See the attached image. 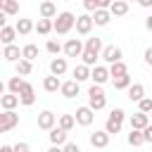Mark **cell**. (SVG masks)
Returning a JSON list of instances; mask_svg holds the SVG:
<instances>
[{
	"instance_id": "cell-1",
	"label": "cell",
	"mask_w": 152,
	"mask_h": 152,
	"mask_svg": "<svg viewBox=\"0 0 152 152\" xmlns=\"http://www.w3.org/2000/svg\"><path fill=\"white\" fill-rule=\"evenodd\" d=\"M74 24H76V14L69 12V10H64V12H57V17L52 19V31L57 36H66L74 28Z\"/></svg>"
},
{
	"instance_id": "cell-2",
	"label": "cell",
	"mask_w": 152,
	"mask_h": 152,
	"mask_svg": "<svg viewBox=\"0 0 152 152\" xmlns=\"http://www.w3.org/2000/svg\"><path fill=\"white\" fill-rule=\"evenodd\" d=\"M124 121H126V112H124L121 107H114V109L109 112L107 121H104V131H107L109 135H116V133H121Z\"/></svg>"
},
{
	"instance_id": "cell-3",
	"label": "cell",
	"mask_w": 152,
	"mask_h": 152,
	"mask_svg": "<svg viewBox=\"0 0 152 152\" xmlns=\"http://www.w3.org/2000/svg\"><path fill=\"white\" fill-rule=\"evenodd\" d=\"M88 107L93 109V112H100V109H104L107 107V95H104V90H102V86H90L88 88Z\"/></svg>"
},
{
	"instance_id": "cell-4",
	"label": "cell",
	"mask_w": 152,
	"mask_h": 152,
	"mask_svg": "<svg viewBox=\"0 0 152 152\" xmlns=\"http://www.w3.org/2000/svg\"><path fill=\"white\" fill-rule=\"evenodd\" d=\"M100 59H104V64L109 66V64H114V62H121V59H124V52H121L119 45H104L102 52H100Z\"/></svg>"
},
{
	"instance_id": "cell-5",
	"label": "cell",
	"mask_w": 152,
	"mask_h": 152,
	"mask_svg": "<svg viewBox=\"0 0 152 152\" xmlns=\"http://www.w3.org/2000/svg\"><path fill=\"white\" fill-rule=\"evenodd\" d=\"M17 126H19V114L14 109L12 112H0V133H7Z\"/></svg>"
},
{
	"instance_id": "cell-6",
	"label": "cell",
	"mask_w": 152,
	"mask_h": 152,
	"mask_svg": "<svg viewBox=\"0 0 152 152\" xmlns=\"http://www.w3.org/2000/svg\"><path fill=\"white\" fill-rule=\"evenodd\" d=\"M90 81H93L95 86H104V83L109 81V66H107V64H95V66L90 69Z\"/></svg>"
},
{
	"instance_id": "cell-7",
	"label": "cell",
	"mask_w": 152,
	"mask_h": 152,
	"mask_svg": "<svg viewBox=\"0 0 152 152\" xmlns=\"http://www.w3.org/2000/svg\"><path fill=\"white\" fill-rule=\"evenodd\" d=\"M74 119H76V124H78V126H90V124L95 121V112H93L88 104H83V107H76Z\"/></svg>"
},
{
	"instance_id": "cell-8",
	"label": "cell",
	"mask_w": 152,
	"mask_h": 152,
	"mask_svg": "<svg viewBox=\"0 0 152 152\" xmlns=\"http://www.w3.org/2000/svg\"><path fill=\"white\" fill-rule=\"evenodd\" d=\"M93 26H95V24H93V17H90L88 12L76 17V24H74V28H76V33H78V36H88V33L93 31Z\"/></svg>"
},
{
	"instance_id": "cell-9",
	"label": "cell",
	"mask_w": 152,
	"mask_h": 152,
	"mask_svg": "<svg viewBox=\"0 0 152 152\" xmlns=\"http://www.w3.org/2000/svg\"><path fill=\"white\" fill-rule=\"evenodd\" d=\"M19 104H24V107H31L33 102H36V88L28 83V81H24V86H21V90H19Z\"/></svg>"
},
{
	"instance_id": "cell-10",
	"label": "cell",
	"mask_w": 152,
	"mask_h": 152,
	"mask_svg": "<svg viewBox=\"0 0 152 152\" xmlns=\"http://www.w3.org/2000/svg\"><path fill=\"white\" fill-rule=\"evenodd\" d=\"M62 52H64V57H81V52H83L81 38H69V40L62 45Z\"/></svg>"
},
{
	"instance_id": "cell-11",
	"label": "cell",
	"mask_w": 152,
	"mask_h": 152,
	"mask_svg": "<svg viewBox=\"0 0 152 152\" xmlns=\"http://www.w3.org/2000/svg\"><path fill=\"white\" fill-rule=\"evenodd\" d=\"M55 126H57V114H55V112L45 109V112L38 114V128H40V131H50V128H55Z\"/></svg>"
},
{
	"instance_id": "cell-12",
	"label": "cell",
	"mask_w": 152,
	"mask_h": 152,
	"mask_svg": "<svg viewBox=\"0 0 152 152\" xmlns=\"http://www.w3.org/2000/svg\"><path fill=\"white\" fill-rule=\"evenodd\" d=\"M78 90H81V83H76L74 78H69V81H62V86H59V93H62L66 100H74V97L78 95Z\"/></svg>"
},
{
	"instance_id": "cell-13",
	"label": "cell",
	"mask_w": 152,
	"mask_h": 152,
	"mask_svg": "<svg viewBox=\"0 0 152 152\" xmlns=\"http://www.w3.org/2000/svg\"><path fill=\"white\" fill-rule=\"evenodd\" d=\"M88 138H90V145H93V147L102 150V147H107V145H109V138H112V135H109V133L102 128V131H93Z\"/></svg>"
},
{
	"instance_id": "cell-14",
	"label": "cell",
	"mask_w": 152,
	"mask_h": 152,
	"mask_svg": "<svg viewBox=\"0 0 152 152\" xmlns=\"http://www.w3.org/2000/svg\"><path fill=\"white\" fill-rule=\"evenodd\" d=\"M66 69H69L66 57H52V59H50V74H52V76H64Z\"/></svg>"
},
{
	"instance_id": "cell-15",
	"label": "cell",
	"mask_w": 152,
	"mask_h": 152,
	"mask_svg": "<svg viewBox=\"0 0 152 152\" xmlns=\"http://www.w3.org/2000/svg\"><path fill=\"white\" fill-rule=\"evenodd\" d=\"M48 138H50V142H52V145H59V147H62V145L69 140V133H66V131H62L59 126H55V128H50V131H48Z\"/></svg>"
},
{
	"instance_id": "cell-16",
	"label": "cell",
	"mask_w": 152,
	"mask_h": 152,
	"mask_svg": "<svg viewBox=\"0 0 152 152\" xmlns=\"http://www.w3.org/2000/svg\"><path fill=\"white\" fill-rule=\"evenodd\" d=\"M128 124H131V128L142 131V128L150 124V116H147V114H142V112H135V114H131V116H128Z\"/></svg>"
},
{
	"instance_id": "cell-17",
	"label": "cell",
	"mask_w": 152,
	"mask_h": 152,
	"mask_svg": "<svg viewBox=\"0 0 152 152\" xmlns=\"http://www.w3.org/2000/svg\"><path fill=\"white\" fill-rule=\"evenodd\" d=\"M38 12H40V19H55L57 17V7H55L52 0H43L40 7H38Z\"/></svg>"
},
{
	"instance_id": "cell-18",
	"label": "cell",
	"mask_w": 152,
	"mask_h": 152,
	"mask_svg": "<svg viewBox=\"0 0 152 152\" xmlns=\"http://www.w3.org/2000/svg\"><path fill=\"white\" fill-rule=\"evenodd\" d=\"M2 57L7 59V62H12V64H17L19 59H21V50H19V45H5L2 48Z\"/></svg>"
},
{
	"instance_id": "cell-19",
	"label": "cell",
	"mask_w": 152,
	"mask_h": 152,
	"mask_svg": "<svg viewBox=\"0 0 152 152\" xmlns=\"http://www.w3.org/2000/svg\"><path fill=\"white\" fill-rule=\"evenodd\" d=\"M142 97H145V86H142V83H131V86H128V100L138 104Z\"/></svg>"
},
{
	"instance_id": "cell-20",
	"label": "cell",
	"mask_w": 152,
	"mask_h": 152,
	"mask_svg": "<svg viewBox=\"0 0 152 152\" xmlns=\"http://www.w3.org/2000/svg\"><path fill=\"white\" fill-rule=\"evenodd\" d=\"M17 104H19V97H17V95H12V93L0 95V107H2V112H12V109H17Z\"/></svg>"
},
{
	"instance_id": "cell-21",
	"label": "cell",
	"mask_w": 152,
	"mask_h": 152,
	"mask_svg": "<svg viewBox=\"0 0 152 152\" xmlns=\"http://www.w3.org/2000/svg\"><path fill=\"white\" fill-rule=\"evenodd\" d=\"M109 14H112V17H126V14H128V2H124V0H112Z\"/></svg>"
},
{
	"instance_id": "cell-22",
	"label": "cell",
	"mask_w": 152,
	"mask_h": 152,
	"mask_svg": "<svg viewBox=\"0 0 152 152\" xmlns=\"http://www.w3.org/2000/svg\"><path fill=\"white\" fill-rule=\"evenodd\" d=\"M90 17H93V24H95V26H107V24L112 21V14H109V10H95Z\"/></svg>"
},
{
	"instance_id": "cell-23",
	"label": "cell",
	"mask_w": 152,
	"mask_h": 152,
	"mask_svg": "<svg viewBox=\"0 0 152 152\" xmlns=\"http://www.w3.org/2000/svg\"><path fill=\"white\" fill-rule=\"evenodd\" d=\"M14 31H17V36H28V33L33 31V21L26 19V17H21V19H17V24H14Z\"/></svg>"
},
{
	"instance_id": "cell-24",
	"label": "cell",
	"mask_w": 152,
	"mask_h": 152,
	"mask_svg": "<svg viewBox=\"0 0 152 152\" xmlns=\"http://www.w3.org/2000/svg\"><path fill=\"white\" fill-rule=\"evenodd\" d=\"M14 38H17L14 26H2V28H0V45H2V48H5V45H12Z\"/></svg>"
},
{
	"instance_id": "cell-25",
	"label": "cell",
	"mask_w": 152,
	"mask_h": 152,
	"mask_svg": "<svg viewBox=\"0 0 152 152\" xmlns=\"http://www.w3.org/2000/svg\"><path fill=\"white\" fill-rule=\"evenodd\" d=\"M71 76H74L76 83H83V81L90 78V66H86V64H76L74 71H71Z\"/></svg>"
},
{
	"instance_id": "cell-26",
	"label": "cell",
	"mask_w": 152,
	"mask_h": 152,
	"mask_svg": "<svg viewBox=\"0 0 152 152\" xmlns=\"http://www.w3.org/2000/svg\"><path fill=\"white\" fill-rule=\"evenodd\" d=\"M0 12H5L7 17L19 14V0H0Z\"/></svg>"
},
{
	"instance_id": "cell-27",
	"label": "cell",
	"mask_w": 152,
	"mask_h": 152,
	"mask_svg": "<svg viewBox=\"0 0 152 152\" xmlns=\"http://www.w3.org/2000/svg\"><path fill=\"white\" fill-rule=\"evenodd\" d=\"M59 86H62V81H59V76H45L43 78V88H45V93H57L59 90Z\"/></svg>"
},
{
	"instance_id": "cell-28",
	"label": "cell",
	"mask_w": 152,
	"mask_h": 152,
	"mask_svg": "<svg viewBox=\"0 0 152 152\" xmlns=\"http://www.w3.org/2000/svg\"><path fill=\"white\" fill-rule=\"evenodd\" d=\"M102 38H97V36H90V38H86V43H83V50H93V52H102Z\"/></svg>"
},
{
	"instance_id": "cell-29",
	"label": "cell",
	"mask_w": 152,
	"mask_h": 152,
	"mask_svg": "<svg viewBox=\"0 0 152 152\" xmlns=\"http://www.w3.org/2000/svg\"><path fill=\"white\" fill-rule=\"evenodd\" d=\"M14 71H17V76H28L31 71H33V62H28V59H19L17 64H14Z\"/></svg>"
},
{
	"instance_id": "cell-30",
	"label": "cell",
	"mask_w": 152,
	"mask_h": 152,
	"mask_svg": "<svg viewBox=\"0 0 152 152\" xmlns=\"http://www.w3.org/2000/svg\"><path fill=\"white\" fill-rule=\"evenodd\" d=\"M57 126L62 128V131H71L74 126H76V119H74V114H59V119H57Z\"/></svg>"
},
{
	"instance_id": "cell-31",
	"label": "cell",
	"mask_w": 152,
	"mask_h": 152,
	"mask_svg": "<svg viewBox=\"0 0 152 152\" xmlns=\"http://www.w3.org/2000/svg\"><path fill=\"white\" fill-rule=\"evenodd\" d=\"M33 31L40 33V36H48V33L52 31V19H38V21L33 24Z\"/></svg>"
},
{
	"instance_id": "cell-32",
	"label": "cell",
	"mask_w": 152,
	"mask_h": 152,
	"mask_svg": "<svg viewBox=\"0 0 152 152\" xmlns=\"http://www.w3.org/2000/svg\"><path fill=\"white\" fill-rule=\"evenodd\" d=\"M21 59H28V62L38 59V45H33V43H26V45L21 48Z\"/></svg>"
},
{
	"instance_id": "cell-33",
	"label": "cell",
	"mask_w": 152,
	"mask_h": 152,
	"mask_svg": "<svg viewBox=\"0 0 152 152\" xmlns=\"http://www.w3.org/2000/svg\"><path fill=\"white\" fill-rule=\"evenodd\" d=\"M124 74H128V66H126V62H124V59H121V62L109 64V78H116V76H124Z\"/></svg>"
},
{
	"instance_id": "cell-34",
	"label": "cell",
	"mask_w": 152,
	"mask_h": 152,
	"mask_svg": "<svg viewBox=\"0 0 152 152\" xmlns=\"http://www.w3.org/2000/svg\"><path fill=\"white\" fill-rule=\"evenodd\" d=\"M81 59H83L81 64H86V66H90V69H93V66L97 64L100 55H97V52H93V50H83V52H81Z\"/></svg>"
},
{
	"instance_id": "cell-35",
	"label": "cell",
	"mask_w": 152,
	"mask_h": 152,
	"mask_svg": "<svg viewBox=\"0 0 152 152\" xmlns=\"http://www.w3.org/2000/svg\"><path fill=\"white\" fill-rule=\"evenodd\" d=\"M131 83H133V81H131V76H128V74L112 78V86H114V90H128V86H131Z\"/></svg>"
},
{
	"instance_id": "cell-36",
	"label": "cell",
	"mask_w": 152,
	"mask_h": 152,
	"mask_svg": "<svg viewBox=\"0 0 152 152\" xmlns=\"http://www.w3.org/2000/svg\"><path fill=\"white\" fill-rule=\"evenodd\" d=\"M21 86H24V78H21V76H12V78L7 81V93H12V95H19Z\"/></svg>"
},
{
	"instance_id": "cell-37",
	"label": "cell",
	"mask_w": 152,
	"mask_h": 152,
	"mask_svg": "<svg viewBox=\"0 0 152 152\" xmlns=\"http://www.w3.org/2000/svg\"><path fill=\"white\" fill-rule=\"evenodd\" d=\"M145 140H142V131H135V128H131V133H128V145L131 147H140Z\"/></svg>"
},
{
	"instance_id": "cell-38",
	"label": "cell",
	"mask_w": 152,
	"mask_h": 152,
	"mask_svg": "<svg viewBox=\"0 0 152 152\" xmlns=\"http://www.w3.org/2000/svg\"><path fill=\"white\" fill-rule=\"evenodd\" d=\"M45 50H48L50 55H55V57H57V55L62 52V43H59V40H55V38H50V40L45 43Z\"/></svg>"
},
{
	"instance_id": "cell-39",
	"label": "cell",
	"mask_w": 152,
	"mask_h": 152,
	"mask_svg": "<svg viewBox=\"0 0 152 152\" xmlns=\"http://www.w3.org/2000/svg\"><path fill=\"white\" fill-rule=\"evenodd\" d=\"M138 112L150 114V112H152V97H142V100L138 102Z\"/></svg>"
},
{
	"instance_id": "cell-40",
	"label": "cell",
	"mask_w": 152,
	"mask_h": 152,
	"mask_svg": "<svg viewBox=\"0 0 152 152\" xmlns=\"http://www.w3.org/2000/svg\"><path fill=\"white\" fill-rule=\"evenodd\" d=\"M83 10H86L88 14H93V12L97 10V0H83Z\"/></svg>"
},
{
	"instance_id": "cell-41",
	"label": "cell",
	"mask_w": 152,
	"mask_h": 152,
	"mask_svg": "<svg viewBox=\"0 0 152 152\" xmlns=\"http://www.w3.org/2000/svg\"><path fill=\"white\" fill-rule=\"evenodd\" d=\"M62 152H81V147H78V142H69V140H66V142L62 145Z\"/></svg>"
},
{
	"instance_id": "cell-42",
	"label": "cell",
	"mask_w": 152,
	"mask_h": 152,
	"mask_svg": "<svg viewBox=\"0 0 152 152\" xmlns=\"http://www.w3.org/2000/svg\"><path fill=\"white\" fill-rule=\"evenodd\" d=\"M12 150H14V152H31V145L21 140V142H17V145H12Z\"/></svg>"
},
{
	"instance_id": "cell-43",
	"label": "cell",
	"mask_w": 152,
	"mask_h": 152,
	"mask_svg": "<svg viewBox=\"0 0 152 152\" xmlns=\"http://www.w3.org/2000/svg\"><path fill=\"white\" fill-rule=\"evenodd\" d=\"M142 140H145V142H152V124H147V126L142 128Z\"/></svg>"
},
{
	"instance_id": "cell-44",
	"label": "cell",
	"mask_w": 152,
	"mask_h": 152,
	"mask_svg": "<svg viewBox=\"0 0 152 152\" xmlns=\"http://www.w3.org/2000/svg\"><path fill=\"white\" fill-rule=\"evenodd\" d=\"M112 0H97V10H109Z\"/></svg>"
},
{
	"instance_id": "cell-45",
	"label": "cell",
	"mask_w": 152,
	"mask_h": 152,
	"mask_svg": "<svg viewBox=\"0 0 152 152\" xmlns=\"http://www.w3.org/2000/svg\"><path fill=\"white\" fill-rule=\"evenodd\" d=\"M145 64H147V66H152V48H147V50H145Z\"/></svg>"
},
{
	"instance_id": "cell-46",
	"label": "cell",
	"mask_w": 152,
	"mask_h": 152,
	"mask_svg": "<svg viewBox=\"0 0 152 152\" xmlns=\"http://www.w3.org/2000/svg\"><path fill=\"white\" fill-rule=\"evenodd\" d=\"M138 5L145 7V10H150V7H152V0H138Z\"/></svg>"
},
{
	"instance_id": "cell-47",
	"label": "cell",
	"mask_w": 152,
	"mask_h": 152,
	"mask_svg": "<svg viewBox=\"0 0 152 152\" xmlns=\"http://www.w3.org/2000/svg\"><path fill=\"white\" fill-rule=\"evenodd\" d=\"M2 26H7V14H5V12H0V28H2Z\"/></svg>"
},
{
	"instance_id": "cell-48",
	"label": "cell",
	"mask_w": 152,
	"mask_h": 152,
	"mask_svg": "<svg viewBox=\"0 0 152 152\" xmlns=\"http://www.w3.org/2000/svg\"><path fill=\"white\" fill-rule=\"evenodd\" d=\"M5 93H7V83L0 78V95H5Z\"/></svg>"
},
{
	"instance_id": "cell-49",
	"label": "cell",
	"mask_w": 152,
	"mask_h": 152,
	"mask_svg": "<svg viewBox=\"0 0 152 152\" xmlns=\"http://www.w3.org/2000/svg\"><path fill=\"white\" fill-rule=\"evenodd\" d=\"M145 26H147V31H150V33H152V14H150V17H147V19H145Z\"/></svg>"
},
{
	"instance_id": "cell-50",
	"label": "cell",
	"mask_w": 152,
	"mask_h": 152,
	"mask_svg": "<svg viewBox=\"0 0 152 152\" xmlns=\"http://www.w3.org/2000/svg\"><path fill=\"white\" fill-rule=\"evenodd\" d=\"M0 152H14L12 145H0Z\"/></svg>"
},
{
	"instance_id": "cell-51",
	"label": "cell",
	"mask_w": 152,
	"mask_h": 152,
	"mask_svg": "<svg viewBox=\"0 0 152 152\" xmlns=\"http://www.w3.org/2000/svg\"><path fill=\"white\" fill-rule=\"evenodd\" d=\"M48 152H62V147H59V145H50V150H48Z\"/></svg>"
},
{
	"instance_id": "cell-52",
	"label": "cell",
	"mask_w": 152,
	"mask_h": 152,
	"mask_svg": "<svg viewBox=\"0 0 152 152\" xmlns=\"http://www.w3.org/2000/svg\"><path fill=\"white\" fill-rule=\"evenodd\" d=\"M124 2H128V5H131V2H138V0H124Z\"/></svg>"
},
{
	"instance_id": "cell-53",
	"label": "cell",
	"mask_w": 152,
	"mask_h": 152,
	"mask_svg": "<svg viewBox=\"0 0 152 152\" xmlns=\"http://www.w3.org/2000/svg\"><path fill=\"white\" fill-rule=\"evenodd\" d=\"M147 116H150V124H152V112H150V114H147Z\"/></svg>"
},
{
	"instance_id": "cell-54",
	"label": "cell",
	"mask_w": 152,
	"mask_h": 152,
	"mask_svg": "<svg viewBox=\"0 0 152 152\" xmlns=\"http://www.w3.org/2000/svg\"><path fill=\"white\" fill-rule=\"evenodd\" d=\"M0 57H2V45H0Z\"/></svg>"
}]
</instances>
